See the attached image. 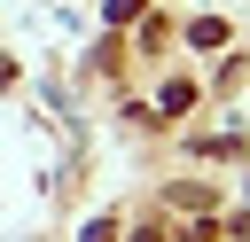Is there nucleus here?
<instances>
[{
    "instance_id": "nucleus-1",
    "label": "nucleus",
    "mask_w": 250,
    "mask_h": 242,
    "mask_svg": "<svg viewBox=\"0 0 250 242\" xmlns=\"http://www.w3.org/2000/svg\"><path fill=\"white\" fill-rule=\"evenodd\" d=\"M125 16H141V0H109V23H125Z\"/></svg>"
},
{
    "instance_id": "nucleus-2",
    "label": "nucleus",
    "mask_w": 250,
    "mask_h": 242,
    "mask_svg": "<svg viewBox=\"0 0 250 242\" xmlns=\"http://www.w3.org/2000/svg\"><path fill=\"white\" fill-rule=\"evenodd\" d=\"M133 242H164V234H156V226H148V234H133Z\"/></svg>"
}]
</instances>
